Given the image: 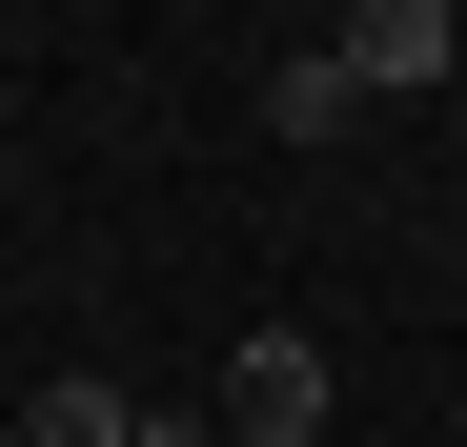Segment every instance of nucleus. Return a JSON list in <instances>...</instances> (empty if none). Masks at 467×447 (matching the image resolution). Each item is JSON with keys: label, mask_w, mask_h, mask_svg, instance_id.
Wrapping results in <instances>:
<instances>
[{"label": "nucleus", "mask_w": 467, "mask_h": 447, "mask_svg": "<svg viewBox=\"0 0 467 447\" xmlns=\"http://www.w3.org/2000/svg\"><path fill=\"white\" fill-rule=\"evenodd\" d=\"M203 427H223V447H326V346H305V326H244Z\"/></svg>", "instance_id": "obj_1"}, {"label": "nucleus", "mask_w": 467, "mask_h": 447, "mask_svg": "<svg viewBox=\"0 0 467 447\" xmlns=\"http://www.w3.org/2000/svg\"><path fill=\"white\" fill-rule=\"evenodd\" d=\"M326 61H346L366 102H407V82H447V61H467V21H447V0H366V21H346Z\"/></svg>", "instance_id": "obj_2"}, {"label": "nucleus", "mask_w": 467, "mask_h": 447, "mask_svg": "<svg viewBox=\"0 0 467 447\" xmlns=\"http://www.w3.org/2000/svg\"><path fill=\"white\" fill-rule=\"evenodd\" d=\"M346 122H366L346 61H265V142H346Z\"/></svg>", "instance_id": "obj_3"}, {"label": "nucleus", "mask_w": 467, "mask_h": 447, "mask_svg": "<svg viewBox=\"0 0 467 447\" xmlns=\"http://www.w3.org/2000/svg\"><path fill=\"white\" fill-rule=\"evenodd\" d=\"M122 407H142V387H102V366H61V387H41V407H0V427H21V447H122Z\"/></svg>", "instance_id": "obj_4"}, {"label": "nucleus", "mask_w": 467, "mask_h": 447, "mask_svg": "<svg viewBox=\"0 0 467 447\" xmlns=\"http://www.w3.org/2000/svg\"><path fill=\"white\" fill-rule=\"evenodd\" d=\"M122 447H223V427L203 407H122Z\"/></svg>", "instance_id": "obj_5"}, {"label": "nucleus", "mask_w": 467, "mask_h": 447, "mask_svg": "<svg viewBox=\"0 0 467 447\" xmlns=\"http://www.w3.org/2000/svg\"><path fill=\"white\" fill-rule=\"evenodd\" d=\"M0 447H21V427H0Z\"/></svg>", "instance_id": "obj_6"}, {"label": "nucleus", "mask_w": 467, "mask_h": 447, "mask_svg": "<svg viewBox=\"0 0 467 447\" xmlns=\"http://www.w3.org/2000/svg\"><path fill=\"white\" fill-rule=\"evenodd\" d=\"M326 447H346V427H326Z\"/></svg>", "instance_id": "obj_7"}]
</instances>
